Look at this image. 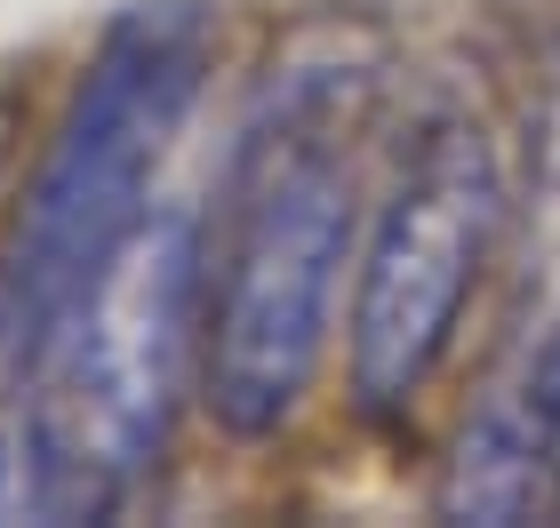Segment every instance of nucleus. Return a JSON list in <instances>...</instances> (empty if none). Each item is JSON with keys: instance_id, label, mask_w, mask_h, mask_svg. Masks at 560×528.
Returning <instances> with one entry per match:
<instances>
[{"instance_id": "obj_5", "label": "nucleus", "mask_w": 560, "mask_h": 528, "mask_svg": "<svg viewBox=\"0 0 560 528\" xmlns=\"http://www.w3.org/2000/svg\"><path fill=\"white\" fill-rule=\"evenodd\" d=\"M0 520H33V448H24V409H0Z\"/></svg>"}, {"instance_id": "obj_6", "label": "nucleus", "mask_w": 560, "mask_h": 528, "mask_svg": "<svg viewBox=\"0 0 560 528\" xmlns=\"http://www.w3.org/2000/svg\"><path fill=\"white\" fill-rule=\"evenodd\" d=\"M545 385H552V505H560V313L545 329Z\"/></svg>"}, {"instance_id": "obj_1", "label": "nucleus", "mask_w": 560, "mask_h": 528, "mask_svg": "<svg viewBox=\"0 0 560 528\" xmlns=\"http://www.w3.org/2000/svg\"><path fill=\"white\" fill-rule=\"evenodd\" d=\"M361 216L369 176L352 144V81L313 64L248 120L217 248H200V409L217 433L272 441L304 416Z\"/></svg>"}, {"instance_id": "obj_2", "label": "nucleus", "mask_w": 560, "mask_h": 528, "mask_svg": "<svg viewBox=\"0 0 560 528\" xmlns=\"http://www.w3.org/2000/svg\"><path fill=\"white\" fill-rule=\"evenodd\" d=\"M209 81V16L192 0H144L113 16L72 81L48 153L0 240V385H24L57 320L152 216V185Z\"/></svg>"}, {"instance_id": "obj_4", "label": "nucleus", "mask_w": 560, "mask_h": 528, "mask_svg": "<svg viewBox=\"0 0 560 528\" xmlns=\"http://www.w3.org/2000/svg\"><path fill=\"white\" fill-rule=\"evenodd\" d=\"M504 240V153L489 120L448 105L400 144L352 248L345 385L361 416H409L448 368L465 305Z\"/></svg>"}, {"instance_id": "obj_3", "label": "nucleus", "mask_w": 560, "mask_h": 528, "mask_svg": "<svg viewBox=\"0 0 560 528\" xmlns=\"http://www.w3.org/2000/svg\"><path fill=\"white\" fill-rule=\"evenodd\" d=\"M200 392V216L152 209L24 368L33 520H96L152 481Z\"/></svg>"}, {"instance_id": "obj_7", "label": "nucleus", "mask_w": 560, "mask_h": 528, "mask_svg": "<svg viewBox=\"0 0 560 528\" xmlns=\"http://www.w3.org/2000/svg\"><path fill=\"white\" fill-rule=\"evenodd\" d=\"M9 129H16V113H9V96H0V161H9Z\"/></svg>"}]
</instances>
